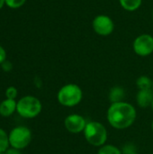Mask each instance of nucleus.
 Returning <instances> with one entry per match:
<instances>
[{
  "mask_svg": "<svg viewBox=\"0 0 153 154\" xmlns=\"http://www.w3.org/2000/svg\"><path fill=\"white\" fill-rule=\"evenodd\" d=\"M124 96H125V92H124L123 88L114 87L109 91V97H109V100L111 101V103L113 104V103L122 102Z\"/></svg>",
  "mask_w": 153,
  "mask_h": 154,
  "instance_id": "obj_11",
  "label": "nucleus"
},
{
  "mask_svg": "<svg viewBox=\"0 0 153 154\" xmlns=\"http://www.w3.org/2000/svg\"><path fill=\"white\" fill-rule=\"evenodd\" d=\"M16 106L17 103L14 101V99L6 98L0 104V115L4 117L10 116L14 113V111H16Z\"/></svg>",
  "mask_w": 153,
  "mask_h": 154,
  "instance_id": "obj_10",
  "label": "nucleus"
},
{
  "mask_svg": "<svg viewBox=\"0 0 153 154\" xmlns=\"http://www.w3.org/2000/svg\"><path fill=\"white\" fill-rule=\"evenodd\" d=\"M151 107H152V110H153V101H152V104H151Z\"/></svg>",
  "mask_w": 153,
  "mask_h": 154,
  "instance_id": "obj_25",
  "label": "nucleus"
},
{
  "mask_svg": "<svg viewBox=\"0 0 153 154\" xmlns=\"http://www.w3.org/2000/svg\"><path fill=\"white\" fill-rule=\"evenodd\" d=\"M152 18H153V13H152Z\"/></svg>",
  "mask_w": 153,
  "mask_h": 154,
  "instance_id": "obj_27",
  "label": "nucleus"
},
{
  "mask_svg": "<svg viewBox=\"0 0 153 154\" xmlns=\"http://www.w3.org/2000/svg\"><path fill=\"white\" fill-rule=\"evenodd\" d=\"M26 0H5V5L10 8H19L24 5Z\"/></svg>",
  "mask_w": 153,
  "mask_h": 154,
  "instance_id": "obj_16",
  "label": "nucleus"
},
{
  "mask_svg": "<svg viewBox=\"0 0 153 154\" xmlns=\"http://www.w3.org/2000/svg\"><path fill=\"white\" fill-rule=\"evenodd\" d=\"M83 133L87 142L96 147L105 145L108 137L107 130L105 125L96 121L88 122Z\"/></svg>",
  "mask_w": 153,
  "mask_h": 154,
  "instance_id": "obj_3",
  "label": "nucleus"
},
{
  "mask_svg": "<svg viewBox=\"0 0 153 154\" xmlns=\"http://www.w3.org/2000/svg\"><path fill=\"white\" fill-rule=\"evenodd\" d=\"M86 119L78 114H72L68 116L65 118L64 125L68 132L71 134H79L81 132H84L86 125H87Z\"/></svg>",
  "mask_w": 153,
  "mask_h": 154,
  "instance_id": "obj_8",
  "label": "nucleus"
},
{
  "mask_svg": "<svg viewBox=\"0 0 153 154\" xmlns=\"http://www.w3.org/2000/svg\"><path fill=\"white\" fill-rule=\"evenodd\" d=\"M152 90H153V82H152Z\"/></svg>",
  "mask_w": 153,
  "mask_h": 154,
  "instance_id": "obj_26",
  "label": "nucleus"
},
{
  "mask_svg": "<svg viewBox=\"0 0 153 154\" xmlns=\"http://www.w3.org/2000/svg\"><path fill=\"white\" fill-rule=\"evenodd\" d=\"M5 96L9 99H14L17 97V89L14 87L7 88V89L5 91Z\"/></svg>",
  "mask_w": 153,
  "mask_h": 154,
  "instance_id": "obj_17",
  "label": "nucleus"
},
{
  "mask_svg": "<svg viewBox=\"0 0 153 154\" xmlns=\"http://www.w3.org/2000/svg\"><path fill=\"white\" fill-rule=\"evenodd\" d=\"M0 154H6V152H0Z\"/></svg>",
  "mask_w": 153,
  "mask_h": 154,
  "instance_id": "obj_24",
  "label": "nucleus"
},
{
  "mask_svg": "<svg viewBox=\"0 0 153 154\" xmlns=\"http://www.w3.org/2000/svg\"><path fill=\"white\" fill-rule=\"evenodd\" d=\"M5 58H6V52L5 49L2 46H0V64H2L5 60Z\"/></svg>",
  "mask_w": 153,
  "mask_h": 154,
  "instance_id": "obj_19",
  "label": "nucleus"
},
{
  "mask_svg": "<svg viewBox=\"0 0 153 154\" xmlns=\"http://www.w3.org/2000/svg\"><path fill=\"white\" fill-rule=\"evenodd\" d=\"M2 69L5 70V71H10L12 69V64L11 62L7 61V60H5L3 63H2Z\"/></svg>",
  "mask_w": 153,
  "mask_h": 154,
  "instance_id": "obj_18",
  "label": "nucleus"
},
{
  "mask_svg": "<svg viewBox=\"0 0 153 154\" xmlns=\"http://www.w3.org/2000/svg\"><path fill=\"white\" fill-rule=\"evenodd\" d=\"M41 103L37 97L26 96L17 102L16 111L23 118H34L41 113Z\"/></svg>",
  "mask_w": 153,
  "mask_h": 154,
  "instance_id": "obj_4",
  "label": "nucleus"
},
{
  "mask_svg": "<svg viewBox=\"0 0 153 154\" xmlns=\"http://www.w3.org/2000/svg\"><path fill=\"white\" fill-rule=\"evenodd\" d=\"M94 31L101 36H107L111 34L114 31L115 24L113 20L105 14L97 15L92 23Z\"/></svg>",
  "mask_w": 153,
  "mask_h": 154,
  "instance_id": "obj_7",
  "label": "nucleus"
},
{
  "mask_svg": "<svg viewBox=\"0 0 153 154\" xmlns=\"http://www.w3.org/2000/svg\"><path fill=\"white\" fill-rule=\"evenodd\" d=\"M153 101V90L151 89H145V90H139L136 96V102L139 106L141 107H148L151 106Z\"/></svg>",
  "mask_w": 153,
  "mask_h": 154,
  "instance_id": "obj_9",
  "label": "nucleus"
},
{
  "mask_svg": "<svg viewBox=\"0 0 153 154\" xmlns=\"http://www.w3.org/2000/svg\"><path fill=\"white\" fill-rule=\"evenodd\" d=\"M97 154H123L122 151L115 145L105 144L100 147Z\"/></svg>",
  "mask_w": 153,
  "mask_h": 154,
  "instance_id": "obj_14",
  "label": "nucleus"
},
{
  "mask_svg": "<svg viewBox=\"0 0 153 154\" xmlns=\"http://www.w3.org/2000/svg\"><path fill=\"white\" fill-rule=\"evenodd\" d=\"M9 143V138L5 131L0 128V152H5L7 151Z\"/></svg>",
  "mask_w": 153,
  "mask_h": 154,
  "instance_id": "obj_15",
  "label": "nucleus"
},
{
  "mask_svg": "<svg viewBox=\"0 0 153 154\" xmlns=\"http://www.w3.org/2000/svg\"><path fill=\"white\" fill-rule=\"evenodd\" d=\"M83 97V92L79 86L76 84H67L63 86L58 92L57 98L59 103L66 107H73L78 106Z\"/></svg>",
  "mask_w": 153,
  "mask_h": 154,
  "instance_id": "obj_2",
  "label": "nucleus"
},
{
  "mask_svg": "<svg viewBox=\"0 0 153 154\" xmlns=\"http://www.w3.org/2000/svg\"><path fill=\"white\" fill-rule=\"evenodd\" d=\"M133 47L137 55L149 56L153 52V37L150 34H142L134 40Z\"/></svg>",
  "mask_w": 153,
  "mask_h": 154,
  "instance_id": "obj_6",
  "label": "nucleus"
},
{
  "mask_svg": "<svg viewBox=\"0 0 153 154\" xmlns=\"http://www.w3.org/2000/svg\"><path fill=\"white\" fill-rule=\"evenodd\" d=\"M8 138L12 148L22 150L27 147L31 143L32 133L30 129L25 126H17L10 132Z\"/></svg>",
  "mask_w": 153,
  "mask_h": 154,
  "instance_id": "obj_5",
  "label": "nucleus"
},
{
  "mask_svg": "<svg viewBox=\"0 0 153 154\" xmlns=\"http://www.w3.org/2000/svg\"><path fill=\"white\" fill-rule=\"evenodd\" d=\"M152 154H153V153H152Z\"/></svg>",
  "mask_w": 153,
  "mask_h": 154,
  "instance_id": "obj_28",
  "label": "nucleus"
},
{
  "mask_svg": "<svg viewBox=\"0 0 153 154\" xmlns=\"http://www.w3.org/2000/svg\"><path fill=\"white\" fill-rule=\"evenodd\" d=\"M5 152H6V154H21V152H19V150L14 149V148H12V149L7 150Z\"/></svg>",
  "mask_w": 153,
  "mask_h": 154,
  "instance_id": "obj_20",
  "label": "nucleus"
},
{
  "mask_svg": "<svg viewBox=\"0 0 153 154\" xmlns=\"http://www.w3.org/2000/svg\"><path fill=\"white\" fill-rule=\"evenodd\" d=\"M107 121L109 125L118 130L129 128L135 122L137 112L134 106L127 102L113 103L107 110Z\"/></svg>",
  "mask_w": 153,
  "mask_h": 154,
  "instance_id": "obj_1",
  "label": "nucleus"
},
{
  "mask_svg": "<svg viewBox=\"0 0 153 154\" xmlns=\"http://www.w3.org/2000/svg\"><path fill=\"white\" fill-rule=\"evenodd\" d=\"M151 129H152V131H153V121H152V123H151Z\"/></svg>",
  "mask_w": 153,
  "mask_h": 154,
  "instance_id": "obj_23",
  "label": "nucleus"
},
{
  "mask_svg": "<svg viewBox=\"0 0 153 154\" xmlns=\"http://www.w3.org/2000/svg\"><path fill=\"white\" fill-rule=\"evenodd\" d=\"M142 0H119L121 6L126 11H135L137 10L141 5Z\"/></svg>",
  "mask_w": 153,
  "mask_h": 154,
  "instance_id": "obj_12",
  "label": "nucleus"
},
{
  "mask_svg": "<svg viewBox=\"0 0 153 154\" xmlns=\"http://www.w3.org/2000/svg\"><path fill=\"white\" fill-rule=\"evenodd\" d=\"M152 80L147 76H141L136 80V86L138 87L139 90H145V89H151L152 88Z\"/></svg>",
  "mask_w": 153,
  "mask_h": 154,
  "instance_id": "obj_13",
  "label": "nucleus"
},
{
  "mask_svg": "<svg viewBox=\"0 0 153 154\" xmlns=\"http://www.w3.org/2000/svg\"><path fill=\"white\" fill-rule=\"evenodd\" d=\"M127 154H138L136 152H130V153H127Z\"/></svg>",
  "mask_w": 153,
  "mask_h": 154,
  "instance_id": "obj_22",
  "label": "nucleus"
},
{
  "mask_svg": "<svg viewBox=\"0 0 153 154\" xmlns=\"http://www.w3.org/2000/svg\"><path fill=\"white\" fill-rule=\"evenodd\" d=\"M5 4V0H0V9L4 6Z\"/></svg>",
  "mask_w": 153,
  "mask_h": 154,
  "instance_id": "obj_21",
  "label": "nucleus"
}]
</instances>
